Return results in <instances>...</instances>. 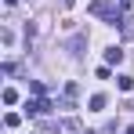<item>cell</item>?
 Listing matches in <instances>:
<instances>
[{
	"instance_id": "cell-1",
	"label": "cell",
	"mask_w": 134,
	"mask_h": 134,
	"mask_svg": "<svg viewBox=\"0 0 134 134\" xmlns=\"http://www.w3.org/2000/svg\"><path fill=\"white\" fill-rule=\"evenodd\" d=\"M87 11L94 15V18H105L109 25H120V22H123V11H120L116 4H109V0H91Z\"/></svg>"
},
{
	"instance_id": "cell-2",
	"label": "cell",
	"mask_w": 134,
	"mask_h": 134,
	"mask_svg": "<svg viewBox=\"0 0 134 134\" xmlns=\"http://www.w3.org/2000/svg\"><path fill=\"white\" fill-rule=\"evenodd\" d=\"M47 109H51V102H47L44 94H36V98H25V112H29V116H44Z\"/></svg>"
},
{
	"instance_id": "cell-3",
	"label": "cell",
	"mask_w": 134,
	"mask_h": 134,
	"mask_svg": "<svg viewBox=\"0 0 134 134\" xmlns=\"http://www.w3.org/2000/svg\"><path fill=\"white\" fill-rule=\"evenodd\" d=\"M58 134H83V127L76 116H65V120H58Z\"/></svg>"
},
{
	"instance_id": "cell-4",
	"label": "cell",
	"mask_w": 134,
	"mask_h": 134,
	"mask_svg": "<svg viewBox=\"0 0 134 134\" xmlns=\"http://www.w3.org/2000/svg\"><path fill=\"white\" fill-rule=\"evenodd\" d=\"M76 94H80V87H76V83L69 80V83H65V98H62V109H72V102H76Z\"/></svg>"
},
{
	"instance_id": "cell-5",
	"label": "cell",
	"mask_w": 134,
	"mask_h": 134,
	"mask_svg": "<svg viewBox=\"0 0 134 134\" xmlns=\"http://www.w3.org/2000/svg\"><path fill=\"white\" fill-rule=\"evenodd\" d=\"M83 47H87V33H80V36H72V44H69V51H72L76 58L83 54Z\"/></svg>"
},
{
	"instance_id": "cell-6",
	"label": "cell",
	"mask_w": 134,
	"mask_h": 134,
	"mask_svg": "<svg viewBox=\"0 0 134 134\" xmlns=\"http://www.w3.org/2000/svg\"><path fill=\"white\" fill-rule=\"evenodd\" d=\"M105 62H109V65H120V62H123V51H120V47H109V51H105Z\"/></svg>"
},
{
	"instance_id": "cell-7",
	"label": "cell",
	"mask_w": 134,
	"mask_h": 134,
	"mask_svg": "<svg viewBox=\"0 0 134 134\" xmlns=\"http://www.w3.org/2000/svg\"><path fill=\"white\" fill-rule=\"evenodd\" d=\"M105 109V94H94V98H91V112H102Z\"/></svg>"
},
{
	"instance_id": "cell-8",
	"label": "cell",
	"mask_w": 134,
	"mask_h": 134,
	"mask_svg": "<svg viewBox=\"0 0 134 134\" xmlns=\"http://www.w3.org/2000/svg\"><path fill=\"white\" fill-rule=\"evenodd\" d=\"M18 123H22L18 112H7V116H4V127H18Z\"/></svg>"
},
{
	"instance_id": "cell-9",
	"label": "cell",
	"mask_w": 134,
	"mask_h": 134,
	"mask_svg": "<svg viewBox=\"0 0 134 134\" xmlns=\"http://www.w3.org/2000/svg\"><path fill=\"white\" fill-rule=\"evenodd\" d=\"M15 102H18V91L7 87V91H4V105H15Z\"/></svg>"
},
{
	"instance_id": "cell-10",
	"label": "cell",
	"mask_w": 134,
	"mask_h": 134,
	"mask_svg": "<svg viewBox=\"0 0 134 134\" xmlns=\"http://www.w3.org/2000/svg\"><path fill=\"white\" fill-rule=\"evenodd\" d=\"M116 83H120V91H131L134 87V76H116Z\"/></svg>"
},
{
	"instance_id": "cell-11",
	"label": "cell",
	"mask_w": 134,
	"mask_h": 134,
	"mask_svg": "<svg viewBox=\"0 0 134 134\" xmlns=\"http://www.w3.org/2000/svg\"><path fill=\"white\" fill-rule=\"evenodd\" d=\"M131 4H134V0H120V7H123V11H127V7H131Z\"/></svg>"
},
{
	"instance_id": "cell-12",
	"label": "cell",
	"mask_w": 134,
	"mask_h": 134,
	"mask_svg": "<svg viewBox=\"0 0 134 134\" xmlns=\"http://www.w3.org/2000/svg\"><path fill=\"white\" fill-rule=\"evenodd\" d=\"M4 4H7V7H15V4H18V0H4Z\"/></svg>"
},
{
	"instance_id": "cell-13",
	"label": "cell",
	"mask_w": 134,
	"mask_h": 134,
	"mask_svg": "<svg viewBox=\"0 0 134 134\" xmlns=\"http://www.w3.org/2000/svg\"><path fill=\"white\" fill-rule=\"evenodd\" d=\"M72 4H76V0H65V7H72Z\"/></svg>"
},
{
	"instance_id": "cell-14",
	"label": "cell",
	"mask_w": 134,
	"mask_h": 134,
	"mask_svg": "<svg viewBox=\"0 0 134 134\" xmlns=\"http://www.w3.org/2000/svg\"><path fill=\"white\" fill-rule=\"evenodd\" d=\"M127 134H134V123H131V127H127Z\"/></svg>"
}]
</instances>
